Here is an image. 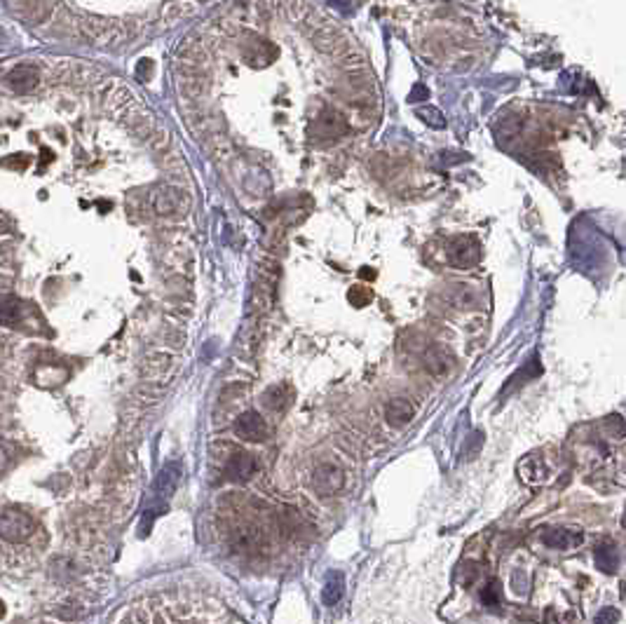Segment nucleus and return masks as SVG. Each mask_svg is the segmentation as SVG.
Here are the masks:
<instances>
[{
  "mask_svg": "<svg viewBox=\"0 0 626 624\" xmlns=\"http://www.w3.org/2000/svg\"><path fill=\"white\" fill-rule=\"evenodd\" d=\"M481 603L486 606L488 610H500L502 606V596H500V585H497L495 580H490L486 587L481 589Z\"/></svg>",
  "mask_w": 626,
  "mask_h": 624,
  "instance_id": "f8f14e48",
  "label": "nucleus"
},
{
  "mask_svg": "<svg viewBox=\"0 0 626 624\" xmlns=\"http://www.w3.org/2000/svg\"><path fill=\"white\" fill-rule=\"evenodd\" d=\"M605 425H608L612 437H617V439L626 437V420L622 418V415H610V418L605 420Z\"/></svg>",
  "mask_w": 626,
  "mask_h": 624,
  "instance_id": "2eb2a0df",
  "label": "nucleus"
},
{
  "mask_svg": "<svg viewBox=\"0 0 626 624\" xmlns=\"http://www.w3.org/2000/svg\"><path fill=\"white\" fill-rule=\"evenodd\" d=\"M413 415H415V408H413V404H410L408 399H392L387 404V408H385V420L389 422V425L392 427H403V425H408L410 420H413Z\"/></svg>",
  "mask_w": 626,
  "mask_h": 624,
  "instance_id": "423d86ee",
  "label": "nucleus"
},
{
  "mask_svg": "<svg viewBox=\"0 0 626 624\" xmlns=\"http://www.w3.org/2000/svg\"><path fill=\"white\" fill-rule=\"evenodd\" d=\"M15 319H19V303L15 298H0V321L12 324Z\"/></svg>",
  "mask_w": 626,
  "mask_h": 624,
  "instance_id": "ddd939ff",
  "label": "nucleus"
},
{
  "mask_svg": "<svg viewBox=\"0 0 626 624\" xmlns=\"http://www.w3.org/2000/svg\"><path fill=\"white\" fill-rule=\"evenodd\" d=\"M544 545L551 549H572L580 547L584 535L580 531H572V528H549L547 533L542 535Z\"/></svg>",
  "mask_w": 626,
  "mask_h": 624,
  "instance_id": "39448f33",
  "label": "nucleus"
},
{
  "mask_svg": "<svg viewBox=\"0 0 626 624\" xmlns=\"http://www.w3.org/2000/svg\"><path fill=\"white\" fill-rule=\"evenodd\" d=\"M624 521H626V519H624Z\"/></svg>",
  "mask_w": 626,
  "mask_h": 624,
  "instance_id": "f3484780",
  "label": "nucleus"
},
{
  "mask_svg": "<svg viewBox=\"0 0 626 624\" xmlns=\"http://www.w3.org/2000/svg\"><path fill=\"white\" fill-rule=\"evenodd\" d=\"M235 432L246 441H263L267 437V425L260 413L246 411L235 420Z\"/></svg>",
  "mask_w": 626,
  "mask_h": 624,
  "instance_id": "7ed1b4c3",
  "label": "nucleus"
},
{
  "mask_svg": "<svg viewBox=\"0 0 626 624\" xmlns=\"http://www.w3.org/2000/svg\"><path fill=\"white\" fill-rule=\"evenodd\" d=\"M619 622V610L615 606H608L603 610H598L594 624H617Z\"/></svg>",
  "mask_w": 626,
  "mask_h": 624,
  "instance_id": "dca6fc26",
  "label": "nucleus"
},
{
  "mask_svg": "<svg viewBox=\"0 0 626 624\" xmlns=\"http://www.w3.org/2000/svg\"><path fill=\"white\" fill-rule=\"evenodd\" d=\"M342 594H345V578L338 570H333V573H328L324 589H321V601H324V606H335L342 599Z\"/></svg>",
  "mask_w": 626,
  "mask_h": 624,
  "instance_id": "9d476101",
  "label": "nucleus"
},
{
  "mask_svg": "<svg viewBox=\"0 0 626 624\" xmlns=\"http://www.w3.org/2000/svg\"><path fill=\"white\" fill-rule=\"evenodd\" d=\"M448 261L455 268H472L479 261V242L469 235L453 240V244L448 247Z\"/></svg>",
  "mask_w": 626,
  "mask_h": 624,
  "instance_id": "f03ea898",
  "label": "nucleus"
},
{
  "mask_svg": "<svg viewBox=\"0 0 626 624\" xmlns=\"http://www.w3.org/2000/svg\"><path fill=\"white\" fill-rule=\"evenodd\" d=\"M425 366L434 375H448L450 371H453L455 359H453V354L446 352L443 347H432V350L425 354Z\"/></svg>",
  "mask_w": 626,
  "mask_h": 624,
  "instance_id": "6e6552de",
  "label": "nucleus"
},
{
  "mask_svg": "<svg viewBox=\"0 0 626 624\" xmlns=\"http://www.w3.org/2000/svg\"><path fill=\"white\" fill-rule=\"evenodd\" d=\"M342 481H345V476H342V472L335 465H319L312 476V486L319 495L338 493L342 488Z\"/></svg>",
  "mask_w": 626,
  "mask_h": 624,
  "instance_id": "20e7f679",
  "label": "nucleus"
},
{
  "mask_svg": "<svg viewBox=\"0 0 626 624\" xmlns=\"http://www.w3.org/2000/svg\"><path fill=\"white\" fill-rule=\"evenodd\" d=\"M228 474L232 476V479H249L256 469H258V462H256V458L251 453H244V451H237L230 455V460H228Z\"/></svg>",
  "mask_w": 626,
  "mask_h": 624,
  "instance_id": "0eeeda50",
  "label": "nucleus"
},
{
  "mask_svg": "<svg viewBox=\"0 0 626 624\" xmlns=\"http://www.w3.org/2000/svg\"><path fill=\"white\" fill-rule=\"evenodd\" d=\"M594 561H596V568L603 570V573H615L619 568V552L615 542H601L594 549Z\"/></svg>",
  "mask_w": 626,
  "mask_h": 624,
  "instance_id": "1a4fd4ad",
  "label": "nucleus"
},
{
  "mask_svg": "<svg viewBox=\"0 0 626 624\" xmlns=\"http://www.w3.org/2000/svg\"><path fill=\"white\" fill-rule=\"evenodd\" d=\"M417 116H420V120H425L429 127H434V130H439V127H446V118H443L436 109H422L420 113H417Z\"/></svg>",
  "mask_w": 626,
  "mask_h": 624,
  "instance_id": "4468645a",
  "label": "nucleus"
},
{
  "mask_svg": "<svg viewBox=\"0 0 626 624\" xmlns=\"http://www.w3.org/2000/svg\"><path fill=\"white\" fill-rule=\"evenodd\" d=\"M476 291L472 289V286H455L453 293H450V303H453L455 307H460V310H469V307L476 305Z\"/></svg>",
  "mask_w": 626,
  "mask_h": 624,
  "instance_id": "9b49d317",
  "label": "nucleus"
},
{
  "mask_svg": "<svg viewBox=\"0 0 626 624\" xmlns=\"http://www.w3.org/2000/svg\"><path fill=\"white\" fill-rule=\"evenodd\" d=\"M36 531V521L22 509H5L0 514V538L8 542H22Z\"/></svg>",
  "mask_w": 626,
  "mask_h": 624,
  "instance_id": "f257e3e1",
  "label": "nucleus"
}]
</instances>
